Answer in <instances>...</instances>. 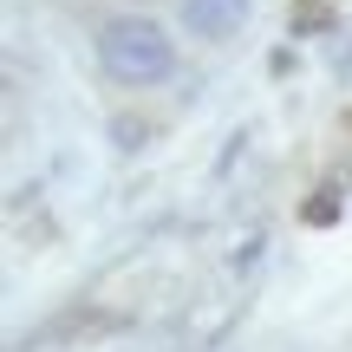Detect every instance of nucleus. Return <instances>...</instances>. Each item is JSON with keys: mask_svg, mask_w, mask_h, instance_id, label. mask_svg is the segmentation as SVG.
<instances>
[{"mask_svg": "<svg viewBox=\"0 0 352 352\" xmlns=\"http://www.w3.org/2000/svg\"><path fill=\"white\" fill-rule=\"evenodd\" d=\"M91 46H98L104 78H118V85H131V91H151V85H164L176 72V39L151 13H111Z\"/></svg>", "mask_w": 352, "mask_h": 352, "instance_id": "f257e3e1", "label": "nucleus"}, {"mask_svg": "<svg viewBox=\"0 0 352 352\" xmlns=\"http://www.w3.org/2000/svg\"><path fill=\"white\" fill-rule=\"evenodd\" d=\"M254 0H183V33L189 39H235L241 26H248Z\"/></svg>", "mask_w": 352, "mask_h": 352, "instance_id": "f03ea898", "label": "nucleus"}]
</instances>
